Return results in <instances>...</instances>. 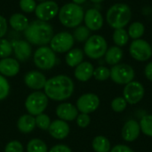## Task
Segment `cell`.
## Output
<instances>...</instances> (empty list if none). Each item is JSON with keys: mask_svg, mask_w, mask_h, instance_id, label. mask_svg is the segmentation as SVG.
I'll return each mask as SVG.
<instances>
[{"mask_svg": "<svg viewBox=\"0 0 152 152\" xmlns=\"http://www.w3.org/2000/svg\"><path fill=\"white\" fill-rule=\"evenodd\" d=\"M74 88V82L69 76L57 75L47 79L44 93L53 101L62 102L71 97Z\"/></svg>", "mask_w": 152, "mask_h": 152, "instance_id": "obj_1", "label": "cell"}, {"mask_svg": "<svg viewBox=\"0 0 152 152\" xmlns=\"http://www.w3.org/2000/svg\"><path fill=\"white\" fill-rule=\"evenodd\" d=\"M53 27L47 22L40 20H36L29 22L28 28L24 30L26 40L30 45L43 46L50 44L53 37Z\"/></svg>", "mask_w": 152, "mask_h": 152, "instance_id": "obj_2", "label": "cell"}, {"mask_svg": "<svg viewBox=\"0 0 152 152\" xmlns=\"http://www.w3.org/2000/svg\"><path fill=\"white\" fill-rule=\"evenodd\" d=\"M132 9L125 3H117L111 5L106 12V20L114 29L125 28L132 20Z\"/></svg>", "mask_w": 152, "mask_h": 152, "instance_id": "obj_3", "label": "cell"}, {"mask_svg": "<svg viewBox=\"0 0 152 152\" xmlns=\"http://www.w3.org/2000/svg\"><path fill=\"white\" fill-rule=\"evenodd\" d=\"M85 11L81 5L74 3L65 4L59 10L58 17L60 22L66 28H77L84 21Z\"/></svg>", "mask_w": 152, "mask_h": 152, "instance_id": "obj_4", "label": "cell"}, {"mask_svg": "<svg viewBox=\"0 0 152 152\" xmlns=\"http://www.w3.org/2000/svg\"><path fill=\"white\" fill-rule=\"evenodd\" d=\"M108 50V43L101 35H92L85 42L84 53L90 59L98 60L102 58Z\"/></svg>", "mask_w": 152, "mask_h": 152, "instance_id": "obj_5", "label": "cell"}, {"mask_svg": "<svg viewBox=\"0 0 152 152\" xmlns=\"http://www.w3.org/2000/svg\"><path fill=\"white\" fill-rule=\"evenodd\" d=\"M49 98L41 91H35L31 93L25 101V109L28 114L36 117L44 113L48 106Z\"/></svg>", "mask_w": 152, "mask_h": 152, "instance_id": "obj_6", "label": "cell"}, {"mask_svg": "<svg viewBox=\"0 0 152 152\" xmlns=\"http://www.w3.org/2000/svg\"><path fill=\"white\" fill-rule=\"evenodd\" d=\"M33 61L36 67L42 70H49L56 64V54L51 47L43 45L38 47L33 55Z\"/></svg>", "mask_w": 152, "mask_h": 152, "instance_id": "obj_7", "label": "cell"}, {"mask_svg": "<svg viewBox=\"0 0 152 152\" xmlns=\"http://www.w3.org/2000/svg\"><path fill=\"white\" fill-rule=\"evenodd\" d=\"M134 69L126 63H118L114 65L110 69V78L118 85H127L134 81Z\"/></svg>", "mask_w": 152, "mask_h": 152, "instance_id": "obj_8", "label": "cell"}, {"mask_svg": "<svg viewBox=\"0 0 152 152\" xmlns=\"http://www.w3.org/2000/svg\"><path fill=\"white\" fill-rule=\"evenodd\" d=\"M74 43L75 39L72 34L67 31H61L53 35L50 41V47L55 53H64L72 49Z\"/></svg>", "mask_w": 152, "mask_h": 152, "instance_id": "obj_9", "label": "cell"}, {"mask_svg": "<svg viewBox=\"0 0 152 152\" xmlns=\"http://www.w3.org/2000/svg\"><path fill=\"white\" fill-rule=\"evenodd\" d=\"M129 53L135 61H146L152 56L151 45L142 38L133 40L129 46Z\"/></svg>", "mask_w": 152, "mask_h": 152, "instance_id": "obj_10", "label": "cell"}, {"mask_svg": "<svg viewBox=\"0 0 152 152\" xmlns=\"http://www.w3.org/2000/svg\"><path fill=\"white\" fill-rule=\"evenodd\" d=\"M59 5L53 0H46L38 4L35 10V14L37 20L48 21L53 19L59 13Z\"/></svg>", "mask_w": 152, "mask_h": 152, "instance_id": "obj_11", "label": "cell"}, {"mask_svg": "<svg viewBox=\"0 0 152 152\" xmlns=\"http://www.w3.org/2000/svg\"><path fill=\"white\" fill-rule=\"evenodd\" d=\"M144 87L143 86L137 81H132L126 85L123 94L124 98L129 104H137L144 96Z\"/></svg>", "mask_w": 152, "mask_h": 152, "instance_id": "obj_12", "label": "cell"}, {"mask_svg": "<svg viewBox=\"0 0 152 152\" xmlns=\"http://www.w3.org/2000/svg\"><path fill=\"white\" fill-rule=\"evenodd\" d=\"M100 105L99 97L92 93L82 94L77 101V109L81 113L90 114L94 112Z\"/></svg>", "mask_w": 152, "mask_h": 152, "instance_id": "obj_13", "label": "cell"}, {"mask_svg": "<svg viewBox=\"0 0 152 152\" xmlns=\"http://www.w3.org/2000/svg\"><path fill=\"white\" fill-rule=\"evenodd\" d=\"M85 26L91 31L100 30L104 24L103 16L101 12L96 8L88 9L84 15Z\"/></svg>", "mask_w": 152, "mask_h": 152, "instance_id": "obj_14", "label": "cell"}, {"mask_svg": "<svg viewBox=\"0 0 152 152\" xmlns=\"http://www.w3.org/2000/svg\"><path fill=\"white\" fill-rule=\"evenodd\" d=\"M46 77L45 76L37 70H31L25 74L24 76V83L25 85L35 91H40L45 88L46 84Z\"/></svg>", "mask_w": 152, "mask_h": 152, "instance_id": "obj_15", "label": "cell"}, {"mask_svg": "<svg viewBox=\"0 0 152 152\" xmlns=\"http://www.w3.org/2000/svg\"><path fill=\"white\" fill-rule=\"evenodd\" d=\"M70 128L69 124L61 119L54 120L51 123L48 132L50 135L56 140H63L65 139L69 134Z\"/></svg>", "mask_w": 152, "mask_h": 152, "instance_id": "obj_16", "label": "cell"}, {"mask_svg": "<svg viewBox=\"0 0 152 152\" xmlns=\"http://www.w3.org/2000/svg\"><path fill=\"white\" fill-rule=\"evenodd\" d=\"M55 113L59 119L64 121H73L78 116V110L77 107L69 102H62L60 103L56 107Z\"/></svg>", "mask_w": 152, "mask_h": 152, "instance_id": "obj_17", "label": "cell"}, {"mask_svg": "<svg viewBox=\"0 0 152 152\" xmlns=\"http://www.w3.org/2000/svg\"><path fill=\"white\" fill-rule=\"evenodd\" d=\"M20 62L11 57L0 60V74L4 77H12L16 76L20 71Z\"/></svg>", "mask_w": 152, "mask_h": 152, "instance_id": "obj_18", "label": "cell"}, {"mask_svg": "<svg viewBox=\"0 0 152 152\" xmlns=\"http://www.w3.org/2000/svg\"><path fill=\"white\" fill-rule=\"evenodd\" d=\"M14 55L17 61H26L28 60L32 54L31 45L27 40H19L12 43Z\"/></svg>", "mask_w": 152, "mask_h": 152, "instance_id": "obj_19", "label": "cell"}, {"mask_svg": "<svg viewBox=\"0 0 152 152\" xmlns=\"http://www.w3.org/2000/svg\"><path fill=\"white\" fill-rule=\"evenodd\" d=\"M141 133L140 124L134 120H128L122 128V138L126 142H134L135 141Z\"/></svg>", "mask_w": 152, "mask_h": 152, "instance_id": "obj_20", "label": "cell"}, {"mask_svg": "<svg viewBox=\"0 0 152 152\" xmlns=\"http://www.w3.org/2000/svg\"><path fill=\"white\" fill-rule=\"evenodd\" d=\"M94 68L92 63L89 61H82L75 68L74 76L78 81L86 82L94 76Z\"/></svg>", "mask_w": 152, "mask_h": 152, "instance_id": "obj_21", "label": "cell"}, {"mask_svg": "<svg viewBox=\"0 0 152 152\" xmlns=\"http://www.w3.org/2000/svg\"><path fill=\"white\" fill-rule=\"evenodd\" d=\"M17 127L20 133H31L36 127V118L28 113L20 116L17 121Z\"/></svg>", "mask_w": 152, "mask_h": 152, "instance_id": "obj_22", "label": "cell"}, {"mask_svg": "<svg viewBox=\"0 0 152 152\" xmlns=\"http://www.w3.org/2000/svg\"><path fill=\"white\" fill-rule=\"evenodd\" d=\"M9 24L14 30H16L18 32H20V31L24 32V30L28 28L29 21H28V19L27 18V16H25L22 13L16 12V13H13L10 17Z\"/></svg>", "mask_w": 152, "mask_h": 152, "instance_id": "obj_23", "label": "cell"}, {"mask_svg": "<svg viewBox=\"0 0 152 152\" xmlns=\"http://www.w3.org/2000/svg\"><path fill=\"white\" fill-rule=\"evenodd\" d=\"M123 56H124V52L121 49V47L114 45V46L108 48L104 55V58H105V61L109 65L114 66V65L118 64L121 61V60L123 59Z\"/></svg>", "mask_w": 152, "mask_h": 152, "instance_id": "obj_24", "label": "cell"}, {"mask_svg": "<svg viewBox=\"0 0 152 152\" xmlns=\"http://www.w3.org/2000/svg\"><path fill=\"white\" fill-rule=\"evenodd\" d=\"M84 55V51L80 48H72L67 53L65 56V61L68 66L71 68H76L83 61Z\"/></svg>", "mask_w": 152, "mask_h": 152, "instance_id": "obj_25", "label": "cell"}, {"mask_svg": "<svg viewBox=\"0 0 152 152\" xmlns=\"http://www.w3.org/2000/svg\"><path fill=\"white\" fill-rule=\"evenodd\" d=\"M92 146L95 152H110L111 150L110 142L108 138L102 135L94 137L92 142Z\"/></svg>", "mask_w": 152, "mask_h": 152, "instance_id": "obj_26", "label": "cell"}, {"mask_svg": "<svg viewBox=\"0 0 152 152\" xmlns=\"http://www.w3.org/2000/svg\"><path fill=\"white\" fill-rule=\"evenodd\" d=\"M112 39H113L114 44L117 46L123 47L128 44L130 37L127 33V30L125 28H122L114 29V32L112 35Z\"/></svg>", "mask_w": 152, "mask_h": 152, "instance_id": "obj_27", "label": "cell"}, {"mask_svg": "<svg viewBox=\"0 0 152 152\" xmlns=\"http://www.w3.org/2000/svg\"><path fill=\"white\" fill-rule=\"evenodd\" d=\"M127 33L129 35V37L132 38L133 40L140 39L143 37L145 33V26L143 25V23L140 21L132 22L128 28Z\"/></svg>", "mask_w": 152, "mask_h": 152, "instance_id": "obj_28", "label": "cell"}, {"mask_svg": "<svg viewBox=\"0 0 152 152\" xmlns=\"http://www.w3.org/2000/svg\"><path fill=\"white\" fill-rule=\"evenodd\" d=\"M27 152H48L46 143L38 138L31 139L27 144Z\"/></svg>", "mask_w": 152, "mask_h": 152, "instance_id": "obj_29", "label": "cell"}, {"mask_svg": "<svg viewBox=\"0 0 152 152\" xmlns=\"http://www.w3.org/2000/svg\"><path fill=\"white\" fill-rule=\"evenodd\" d=\"M72 35L76 41L82 43V42H86L90 37L91 30H89L85 25H79L78 27L75 28Z\"/></svg>", "mask_w": 152, "mask_h": 152, "instance_id": "obj_30", "label": "cell"}, {"mask_svg": "<svg viewBox=\"0 0 152 152\" xmlns=\"http://www.w3.org/2000/svg\"><path fill=\"white\" fill-rule=\"evenodd\" d=\"M140 127L145 135L152 137V115H146L141 119Z\"/></svg>", "mask_w": 152, "mask_h": 152, "instance_id": "obj_31", "label": "cell"}, {"mask_svg": "<svg viewBox=\"0 0 152 152\" xmlns=\"http://www.w3.org/2000/svg\"><path fill=\"white\" fill-rule=\"evenodd\" d=\"M12 52V43L5 38H0V59L10 57Z\"/></svg>", "mask_w": 152, "mask_h": 152, "instance_id": "obj_32", "label": "cell"}, {"mask_svg": "<svg viewBox=\"0 0 152 152\" xmlns=\"http://www.w3.org/2000/svg\"><path fill=\"white\" fill-rule=\"evenodd\" d=\"M93 77H94V78L98 81H105L110 77V69L105 66H100L94 69Z\"/></svg>", "mask_w": 152, "mask_h": 152, "instance_id": "obj_33", "label": "cell"}, {"mask_svg": "<svg viewBox=\"0 0 152 152\" xmlns=\"http://www.w3.org/2000/svg\"><path fill=\"white\" fill-rule=\"evenodd\" d=\"M52 121L50 117L45 113L39 114L36 116V126H37L41 130H48Z\"/></svg>", "mask_w": 152, "mask_h": 152, "instance_id": "obj_34", "label": "cell"}, {"mask_svg": "<svg viewBox=\"0 0 152 152\" xmlns=\"http://www.w3.org/2000/svg\"><path fill=\"white\" fill-rule=\"evenodd\" d=\"M37 5V4L36 3V0H20L19 2V6L20 10L26 13L35 12Z\"/></svg>", "mask_w": 152, "mask_h": 152, "instance_id": "obj_35", "label": "cell"}, {"mask_svg": "<svg viewBox=\"0 0 152 152\" xmlns=\"http://www.w3.org/2000/svg\"><path fill=\"white\" fill-rule=\"evenodd\" d=\"M10 93V85L7 79L0 74V101L4 100Z\"/></svg>", "mask_w": 152, "mask_h": 152, "instance_id": "obj_36", "label": "cell"}, {"mask_svg": "<svg viewBox=\"0 0 152 152\" xmlns=\"http://www.w3.org/2000/svg\"><path fill=\"white\" fill-rule=\"evenodd\" d=\"M127 102L124 97H117L111 102V109L115 112H122L126 108Z\"/></svg>", "mask_w": 152, "mask_h": 152, "instance_id": "obj_37", "label": "cell"}, {"mask_svg": "<svg viewBox=\"0 0 152 152\" xmlns=\"http://www.w3.org/2000/svg\"><path fill=\"white\" fill-rule=\"evenodd\" d=\"M23 146L19 141L9 142L4 148V152H23Z\"/></svg>", "mask_w": 152, "mask_h": 152, "instance_id": "obj_38", "label": "cell"}, {"mask_svg": "<svg viewBox=\"0 0 152 152\" xmlns=\"http://www.w3.org/2000/svg\"><path fill=\"white\" fill-rule=\"evenodd\" d=\"M77 124L79 127L81 128H86L89 125H90V122H91V118L89 117L88 114H85V113H81L79 114L77 118Z\"/></svg>", "mask_w": 152, "mask_h": 152, "instance_id": "obj_39", "label": "cell"}, {"mask_svg": "<svg viewBox=\"0 0 152 152\" xmlns=\"http://www.w3.org/2000/svg\"><path fill=\"white\" fill-rule=\"evenodd\" d=\"M7 28L8 25L6 19L4 16L0 15V38H3L7 33Z\"/></svg>", "mask_w": 152, "mask_h": 152, "instance_id": "obj_40", "label": "cell"}, {"mask_svg": "<svg viewBox=\"0 0 152 152\" xmlns=\"http://www.w3.org/2000/svg\"><path fill=\"white\" fill-rule=\"evenodd\" d=\"M48 152H72L71 149L65 144H57L50 149Z\"/></svg>", "mask_w": 152, "mask_h": 152, "instance_id": "obj_41", "label": "cell"}, {"mask_svg": "<svg viewBox=\"0 0 152 152\" xmlns=\"http://www.w3.org/2000/svg\"><path fill=\"white\" fill-rule=\"evenodd\" d=\"M110 152H134V151L126 145L118 144L114 146Z\"/></svg>", "mask_w": 152, "mask_h": 152, "instance_id": "obj_42", "label": "cell"}, {"mask_svg": "<svg viewBox=\"0 0 152 152\" xmlns=\"http://www.w3.org/2000/svg\"><path fill=\"white\" fill-rule=\"evenodd\" d=\"M144 74H145V77L150 80L152 81V61L149 62L145 69H144Z\"/></svg>", "mask_w": 152, "mask_h": 152, "instance_id": "obj_43", "label": "cell"}, {"mask_svg": "<svg viewBox=\"0 0 152 152\" xmlns=\"http://www.w3.org/2000/svg\"><path fill=\"white\" fill-rule=\"evenodd\" d=\"M86 0H72V3L77 4H78V5L83 4L86 3Z\"/></svg>", "mask_w": 152, "mask_h": 152, "instance_id": "obj_44", "label": "cell"}, {"mask_svg": "<svg viewBox=\"0 0 152 152\" xmlns=\"http://www.w3.org/2000/svg\"><path fill=\"white\" fill-rule=\"evenodd\" d=\"M91 2H93L94 4H101L102 2H104L105 0H90Z\"/></svg>", "mask_w": 152, "mask_h": 152, "instance_id": "obj_45", "label": "cell"}, {"mask_svg": "<svg viewBox=\"0 0 152 152\" xmlns=\"http://www.w3.org/2000/svg\"><path fill=\"white\" fill-rule=\"evenodd\" d=\"M37 1H39L40 3H42V2H45V1H46V0H37Z\"/></svg>", "mask_w": 152, "mask_h": 152, "instance_id": "obj_46", "label": "cell"}, {"mask_svg": "<svg viewBox=\"0 0 152 152\" xmlns=\"http://www.w3.org/2000/svg\"><path fill=\"white\" fill-rule=\"evenodd\" d=\"M151 47H152V42H151Z\"/></svg>", "mask_w": 152, "mask_h": 152, "instance_id": "obj_47", "label": "cell"}]
</instances>
